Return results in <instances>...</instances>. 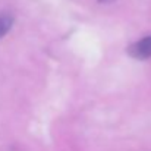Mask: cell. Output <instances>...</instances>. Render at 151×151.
I'll return each instance as SVG.
<instances>
[{"mask_svg": "<svg viewBox=\"0 0 151 151\" xmlns=\"http://www.w3.org/2000/svg\"><path fill=\"white\" fill-rule=\"evenodd\" d=\"M128 53H129V56H132L134 59H138V60L151 59V35L141 38V40L135 41L134 44H131L128 47Z\"/></svg>", "mask_w": 151, "mask_h": 151, "instance_id": "obj_1", "label": "cell"}, {"mask_svg": "<svg viewBox=\"0 0 151 151\" xmlns=\"http://www.w3.org/2000/svg\"><path fill=\"white\" fill-rule=\"evenodd\" d=\"M13 25V16L9 13H0V38L4 37Z\"/></svg>", "mask_w": 151, "mask_h": 151, "instance_id": "obj_2", "label": "cell"}, {"mask_svg": "<svg viewBox=\"0 0 151 151\" xmlns=\"http://www.w3.org/2000/svg\"><path fill=\"white\" fill-rule=\"evenodd\" d=\"M116 0H99V3H113Z\"/></svg>", "mask_w": 151, "mask_h": 151, "instance_id": "obj_3", "label": "cell"}]
</instances>
